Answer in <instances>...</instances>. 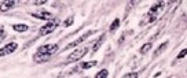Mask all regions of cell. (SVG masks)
I'll list each match as a JSON object with an SVG mask.
<instances>
[{
	"instance_id": "cell-1",
	"label": "cell",
	"mask_w": 187,
	"mask_h": 78,
	"mask_svg": "<svg viewBox=\"0 0 187 78\" xmlns=\"http://www.w3.org/2000/svg\"><path fill=\"white\" fill-rule=\"evenodd\" d=\"M58 49H59L58 44H45V45H41L39 49H37V53H39V55H43V56L50 58V56L54 55Z\"/></svg>"
},
{
	"instance_id": "cell-2",
	"label": "cell",
	"mask_w": 187,
	"mask_h": 78,
	"mask_svg": "<svg viewBox=\"0 0 187 78\" xmlns=\"http://www.w3.org/2000/svg\"><path fill=\"white\" fill-rule=\"evenodd\" d=\"M58 21L54 19V21H50L48 23H45L44 26H41L40 27V34L41 36H47V34H50V33H52L55 29H57V26H58Z\"/></svg>"
},
{
	"instance_id": "cell-3",
	"label": "cell",
	"mask_w": 187,
	"mask_h": 78,
	"mask_svg": "<svg viewBox=\"0 0 187 78\" xmlns=\"http://www.w3.org/2000/svg\"><path fill=\"white\" fill-rule=\"evenodd\" d=\"M88 53V48H81V49H76L68 56V60L69 62H77L80 59H83L84 56Z\"/></svg>"
},
{
	"instance_id": "cell-4",
	"label": "cell",
	"mask_w": 187,
	"mask_h": 78,
	"mask_svg": "<svg viewBox=\"0 0 187 78\" xmlns=\"http://www.w3.org/2000/svg\"><path fill=\"white\" fill-rule=\"evenodd\" d=\"M17 48H18V44H17V42H8V44L4 45L3 48H0V58L13 53L14 51H17Z\"/></svg>"
},
{
	"instance_id": "cell-5",
	"label": "cell",
	"mask_w": 187,
	"mask_h": 78,
	"mask_svg": "<svg viewBox=\"0 0 187 78\" xmlns=\"http://www.w3.org/2000/svg\"><path fill=\"white\" fill-rule=\"evenodd\" d=\"M30 15H32L33 18L43 19V21H52V19H54L52 14H50L48 11H35V13H32Z\"/></svg>"
},
{
	"instance_id": "cell-6",
	"label": "cell",
	"mask_w": 187,
	"mask_h": 78,
	"mask_svg": "<svg viewBox=\"0 0 187 78\" xmlns=\"http://www.w3.org/2000/svg\"><path fill=\"white\" fill-rule=\"evenodd\" d=\"M164 6H165L164 1H158V3L153 4L152 8L149 10V14H152V15H157V16H158V13H160V11L164 8Z\"/></svg>"
},
{
	"instance_id": "cell-7",
	"label": "cell",
	"mask_w": 187,
	"mask_h": 78,
	"mask_svg": "<svg viewBox=\"0 0 187 78\" xmlns=\"http://www.w3.org/2000/svg\"><path fill=\"white\" fill-rule=\"evenodd\" d=\"M92 33H94L92 30H90V32H87V33H85V34H83V36H81V37H78V39L76 40V41L70 42V44H69V45L66 47V48H73V47H76V45H78V44H81V42H83L84 40H87L88 37H90L91 34H92Z\"/></svg>"
},
{
	"instance_id": "cell-8",
	"label": "cell",
	"mask_w": 187,
	"mask_h": 78,
	"mask_svg": "<svg viewBox=\"0 0 187 78\" xmlns=\"http://www.w3.org/2000/svg\"><path fill=\"white\" fill-rule=\"evenodd\" d=\"M14 6H15V1H13V0H10V1H3V3L0 4V11H2V13H6V11L11 10Z\"/></svg>"
},
{
	"instance_id": "cell-9",
	"label": "cell",
	"mask_w": 187,
	"mask_h": 78,
	"mask_svg": "<svg viewBox=\"0 0 187 78\" xmlns=\"http://www.w3.org/2000/svg\"><path fill=\"white\" fill-rule=\"evenodd\" d=\"M97 65H98V62H97V60H90V62H83V63H81V68H84V70H88V68L95 67Z\"/></svg>"
},
{
	"instance_id": "cell-10",
	"label": "cell",
	"mask_w": 187,
	"mask_h": 78,
	"mask_svg": "<svg viewBox=\"0 0 187 78\" xmlns=\"http://www.w3.org/2000/svg\"><path fill=\"white\" fill-rule=\"evenodd\" d=\"M152 47H153V44L152 42H146V44H143L142 47H140V49H139V52L142 53V55H146L150 49H152Z\"/></svg>"
},
{
	"instance_id": "cell-11",
	"label": "cell",
	"mask_w": 187,
	"mask_h": 78,
	"mask_svg": "<svg viewBox=\"0 0 187 78\" xmlns=\"http://www.w3.org/2000/svg\"><path fill=\"white\" fill-rule=\"evenodd\" d=\"M168 44H169V41H165V42H162L161 45H160V47H158V48H157V51L154 52V56H158V55H160V53H162V52H164L165 49L168 48Z\"/></svg>"
},
{
	"instance_id": "cell-12",
	"label": "cell",
	"mask_w": 187,
	"mask_h": 78,
	"mask_svg": "<svg viewBox=\"0 0 187 78\" xmlns=\"http://www.w3.org/2000/svg\"><path fill=\"white\" fill-rule=\"evenodd\" d=\"M13 29L15 30V32L23 33V32H26V30L29 29V26H28V25H23V23H21V25H13Z\"/></svg>"
},
{
	"instance_id": "cell-13",
	"label": "cell",
	"mask_w": 187,
	"mask_h": 78,
	"mask_svg": "<svg viewBox=\"0 0 187 78\" xmlns=\"http://www.w3.org/2000/svg\"><path fill=\"white\" fill-rule=\"evenodd\" d=\"M105 37H106V36H105V34H102V36L99 37V40H98V42H95V44H94V48H92L94 52H97L98 49L100 48V45H102V44H103V41H105Z\"/></svg>"
},
{
	"instance_id": "cell-14",
	"label": "cell",
	"mask_w": 187,
	"mask_h": 78,
	"mask_svg": "<svg viewBox=\"0 0 187 78\" xmlns=\"http://www.w3.org/2000/svg\"><path fill=\"white\" fill-rule=\"evenodd\" d=\"M107 75H109V71H107L106 68H103V70H100L99 73L95 74V78H106Z\"/></svg>"
},
{
	"instance_id": "cell-15",
	"label": "cell",
	"mask_w": 187,
	"mask_h": 78,
	"mask_svg": "<svg viewBox=\"0 0 187 78\" xmlns=\"http://www.w3.org/2000/svg\"><path fill=\"white\" fill-rule=\"evenodd\" d=\"M118 26H120V19L116 18V19L112 22V25H110V32H114L116 29H118Z\"/></svg>"
},
{
	"instance_id": "cell-16",
	"label": "cell",
	"mask_w": 187,
	"mask_h": 78,
	"mask_svg": "<svg viewBox=\"0 0 187 78\" xmlns=\"http://www.w3.org/2000/svg\"><path fill=\"white\" fill-rule=\"evenodd\" d=\"M73 22H74V18H73V16H70V18H68V19L63 22V26H65V27H69L70 25H73Z\"/></svg>"
},
{
	"instance_id": "cell-17",
	"label": "cell",
	"mask_w": 187,
	"mask_h": 78,
	"mask_svg": "<svg viewBox=\"0 0 187 78\" xmlns=\"http://www.w3.org/2000/svg\"><path fill=\"white\" fill-rule=\"evenodd\" d=\"M186 55H187V48H184V49H182V51L179 52V53H177L176 59H177V60H179V59H183Z\"/></svg>"
},
{
	"instance_id": "cell-18",
	"label": "cell",
	"mask_w": 187,
	"mask_h": 78,
	"mask_svg": "<svg viewBox=\"0 0 187 78\" xmlns=\"http://www.w3.org/2000/svg\"><path fill=\"white\" fill-rule=\"evenodd\" d=\"M139 77V73H128V74H124V78H136Z\"/></svg>"
},
{
	"instance_id": "cell-19",
	"label": "cell",
	"mask_w": 187,
	"mask_h": 78,
	"mask_svg": "<svg viewBox=\"0 0 187 78\" xmlns=\"http://www.w3.org/2000/svg\"><path fill=\"white\" fill-rule=\"evenodd\" d=\"M45 3H47L45 0H37V1H35L36 6H41V4H45Z\"/></svg>"
},
{
	"instance_id": "cell-20",
	"label": "cell",
	"mask_w": 187,
	"mask_h": 78,
	"mask_svg": "<svg viewBox=\"0 0 187 78\" xmlns=\"http://www.w3.org/2000/svg\"><path fill=\"white\" fill-rule=\"evenodd\" d=\"M3 33H4V29H3V27H2V26H0V36H2Z\"/></svg>"
}]
</instances>
